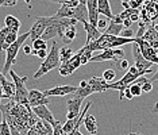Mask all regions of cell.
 Here are the masks:
<instances>
[{"mask_svg":"<svg viewBox=\"0 0 158 135\" xmlns=\"http://www.w3.org/2000/svg\"><path fill=\"white\" fill-rule=\"evenodd\" d=\"M135 42L138 43L139 49H141L143 58L147 59V61H150V62H153V63H156V65H158V57H157L156 49H153L149 42H146L145 39H142V38H135Z\"/></svg>","mask_w":158,"mask_h":135,"instance_id":"cell-12","label":"cell"},{"mask_svg":"<svg viewBox=\"0 0 158 135\" xmlns=\"http://www.w3.org/2000/svg\"><path fill=\"white\" fill-rule=\"evenodd\" d=\"M122 6H123L124 10H128V8H130V4H128V3H122Z\"/></svg>","mask_w":158,"mask_h":135,"instance_id":"cell-56","label":"cell"},{"mask_svg":"<svg viewBox=\"0 0 158 135\" xmlns=\"http://www.w3.org/2000/svg\"><path fill=\"white\" fill-rule=\"evenodd\" d=\"M141 76H142V73L139 72L135 66H130L127 69V72H126V74L119 81H115V83L110 84V89L118 91L119 92V100H123L124 99V91L127 89L132 83H135V80L139 79Z\"/></svg>","mask_w":158,"mask_h":135,"instance_id":"cell-4","label":"cell"},{"mask_svg":"<svg viewBox=\"0 0 158 135\" xmlns=\"http://www.w3.org/2000/svg\"><path fill=\"white\" fill-rule=\"evenodd\" d=\"M82 100H84V99L77 97V96H74V95L72 96L70 99H68V101H66V108H68L66 118H68V120L78 118V115H80V112H81L80 108H81Z\"/></svg>","mask_w":158,"mask_h":135,"instance_id":"cell-13","label":"cell"},{"mask_svg":"<svg viewBox=\"0 0 158 135\" xmlns=\"http://www.w3.org/2000/svg\"><path fill=\"white\" fill-rule=\"evenodd\" d=\"M88 84L91 87V89L93 93H100V92H104L107 89H110V84L107 83L103 77H91L88 80Z\"/></svg>","mask_w":158,"mask_h":135,"instance_id":"cell-17","label":"cell"},{"mask_svg":"<svg viewBox=\"0 0 158 135\" xmlns=\"http://www.w3.org/2000/svg\"><path fill=\"white\" fill-rule=\"evenodd\" d=\"M135 38H122V37H115V35L110 34H102V37L99 39H96L95 42L89 45H84L89 51H96V50H107V49H116L122 47L123 45L127 43H134Z\"/></svg>","mask_w":158,"mask_h":135,"instance_id":"cell-2","label":"cell"},{"mask_svg":"<svg viewBox=\"0 0 158 135\" xmlns=\"http://www.w3.org/2000/svg\"><path fill=\"white\" fill-rule=\"evenodd\" d=\"M77 122H78V118H76V119H70V120H66V123L62 126L64 133H65V134H70L72 131L74 130V127H76Z\"/></svg>","mask_w":158,"mask_h":135,"instance_id":"cell-31","label":"cell"},{"mask_svg":"<svg viewBox=\"0 0 158 135\" xmlns=\"http://www.w3.org/2000/svg\"><path fill=\"white\" fill-rule=\"evenodd\" d=\"M120 2H122V3H128L130 0H120Z\"/></svg>","mask_w":158,"mask_h":135,"instance_id":"cell-59","label":"cell"},{"mask_svg":"<svg viewBox=\"0 0 158 135\" xmlns=\"http://www.w3.org/2000/svg\"><path fill=\"white\" fill-rule=\"evenodd\" d=\"M50 2H53V3H58V4H61V6H62L65 0H50Z\"/></svg>","mask_w":158,"mask_h":135,"instance_id":"cell-55","label":"cell"},{"mask_svg":"<svg viewBox=\"0 0 158 135\" xmlns=\"http://www.w3.org/2000/svg\"><path fill=\"white\" fill-rule=\"evenodd\" d=\"M108 27V22H107V18L106 19H99V22H98V28H99V31L102 33V31H106V28Z\"/></svg>","mask_w":158,"mask_h":135,"instance_id":"cell-41","label":"cell"},{"mask_svg":"<svg viewBox=\"0 0 158 135\" xmlns=\"http://www.w3.org/2000/svg\"><path fill=\"white\" fill-rule=\"evenodd\" d=\"M139 14V10H134V8H128V10H123V12L119 14V16L122 19H127V18H131L132 15H136Z\"/></svg>","mask_w":158,"mask_h":135,"instance_id":"cell-37","label":"cell"},{"mask_svg":"<svg viewBox=\"0 0 158 135\" xmlns=\"http://www.w3.org/2000/svg\"><path fill=\"white\" fill-rule=\"evenodd\" d=\"M77 35V30H76V26H69L65 28V31H64V35L61 39L64 41V43L66 45H70L72 42L74 41V38H76Z\"/></svg>","mask_w":158,"mask_h":135,"instance_id":"cell-26","label":"cell"},{"mask_svg":"<svg viewBox=\"0 0 158 135\" xmlns=\"http://www.w3.org/2000/svg\"><path fill=\"white\" fill-rule=\"evenodd\" d=\"M92 55H93V53L89 51L88 49L84 46V47H82V55H81V65H85V63L91 62Z\"/></svg>","mask_w":158,"mask_h":135,"instance_id":"cell-35","label":"cell"},{"mask_svg":"<svg viewBox=\"0 0 158 135\" xmlns=\"http://www.w3.org/2000/svg\"><path fill=\"white\" fill-rule=\"evenodd\" d=\"M124 97H126V99H127V100H131V99H132V97H134V96H132V93H131V92H130V89H128V88H127V89H126V91H124Z\"/></svg>","mask_w":158,"mask_h":135,"instance_id":"cell-48","label":"cell"},{"mask_svg":"<svg viewBox=\"0 0 158 135\" xmlns=\"http://www.w3.org/2000/svg\"><path fill=\"white\" fill-rule=\"evenodd\" d=\"M61 63V59H60V47L57 45L56 41H53L52 43V47L49 49V54L48 57L44 59L42 65L39 66V69L34 73V80H38L41 79L42 76H45L46 73H49L50 70H53L54 68H58Z\"/></svg>","mask_w":158,"mask_h":135,"instance_id":"cell-3","label":"cell"},{"mask_svg":"<svg viewBox=\"0 0 158 135\" xmlns=\"http://www.w3.org/2000/svg\"><path fill=\"white\" fill-rule=\"evenodd\" d=\"M31 50H33V49H31L30 46H23V51H24V54L30 55V54H31Z\"/></svg>","mask_w":158,"mask_h":135,"instance_id":"cell-49","label":"cell"},{"mask_svg":"<svg viewBox=\"0 0 158 135\" xmlns=\"http://www.w3.org/2000/svg\"><path fill=\"white\" fill-rule=\"evenodd\" d=\"M93 92L91 89V87H89V84H88V80H82L80 85L77 87V89L76 92H74V96H77V97H81V99H85V97H88L89 95H92Z\"/></svg>","mask_w":158,"mask_h":135,"instance_id":"cell-23","label":"cell"},{"mask_svg":"<svg viewBox=\"0 0 158 135\" xmlns=\"http://www.w3.org/2000/svg\"><path fill=\"white\" fill-rule=\"evenodd\" d=\"M2 99H6V96H4V91H3L2 83H0V103H2Z\"/></svg>","mask_w":158,"mask_h":135,"instance_id":"cell-50","label":"cell"},{"mask_svg":"<svg viewBox=\"0 0 158 135\" xmlns=\"http://www.w3.org/2000/svg\"><path fill=\"white\" fill-rule=\"evenodd\" d=\"M73 54H74V53H73V49H72L69 45L62 46V47L60 49V59H61V63L69 61L72 57H73Z\"/></svg>","mask_w":158,"mask_h":135,"instance_id":"cell-27","label":"cell"},{"mask_svg":"<svg viewBox=\"0 0 158 135\" xmlns=\"http://www.w3.org/2000/svg\"><path fill=\"white\" fill-rule=\"evenodd\" d=\"M82 124L85 126V129H87V131L89 134H92V135L98 134V122H96L95 116H92L91 113H87V115H85Z\"/></svg>","mask_w":158,"mask_h":135,"instance_id":"cell-22","label":"cell"},{"mask_svg":"<svg viewBox=\"0 0 158 135\" xmlns=\"http://www.w3.org/2000/svg\"><path fill=\"white\" fill-rule=\"evenodd\" d=\"M49 99L44 95V92L38 91V89H30L28 91V104L31 108L38 107V105H48L49 104Z\"/></svg>","mask_w":158,"mask_h":135,"instance_id":"cell-14","label":"cell"},{"mask_svg":"<svg viewBox=\"0 0 158 135\" xmlns=\"http://www.w3.org/2000/svg\"><path fill=\"white\" fill-rule=\"evenodd\" d=\"M56 16L58 18H69V19H76L77 22H81L82 24L89 22V16H88V8H87V3H80L77 7L74 8H69V7L61 6L60 10L57 11Z\"/></svg>","mask_w":158,"mask_h":135,"instance_id":"cell-5","label":"cell"},{"mask_svg":"<svg viewBox=\"0 0 158 135\" xmlns=\"http://www.w3.org/2000/svg\"><path fill=\"white\" fill-rule=\"evenodd\" d=\"M0 126H2V135H11V130H10V126L6 120H2Z\"/></svg>","mask_w":158,"mask_h":135,"instance_id":"cell-40","label":"cell"},{"mask_svg":"<svg viewBox=\"0 0 158 135\" xmlns=\"http://www.w3.org/2000/svg\"><path fill=\"white\" fill-rule=\"evenodd\" d=\"M115 77H116V72H115L114 69H106L103 73V79L107 81L108 84H111L112 81L115 80Z\"/></svg>","mask_w":158,"mask_h":135,"instance_id":"cell-34","label":"cell"},{"mask_svg":"<svg viewBox=\"0 0 158 135\" xmlns=\"http://www.w3.org/2000/svg\"><path fill=\"white\" fill-rule=\"evenodd\" d=\"M33 112H34L35 115H37L41 120H45V122L50 123L52 126L56 123L54 116H53V113L50 112V109L48 108V105H38V107H34V108H33Z\"/></svg>","mask_w":158,"mask_h":135,"instance_id":"cell-18","label":"cell"},{"mask_svg":"<svg viewBox=\"0 0 158 135\" xmlns=\"http://www.w3.org/2000/svg\"><path fill=\"white\" fill-rule=\"evenodd\" d=\"M98 11H99V15L102 14L108 20H111L114 18V14L111 11L110 0H98Z\"/></svg>","mask_w":158,"mask_h":135,"instance_id":"cell-21","label":"cell"},{"mask_svg":"<svg viewBox=\"0 0 158 135\" xmlns=\"http://www.w3.org/2000/svg\"><path fill=\"white\" fill-rule=\"evenodd\" d=\"M31 109L33 108L30 105L19 104L14 99H8V103H0L3 120H6L10 127H14L23 135H26L27 131L34 127L39 120Z\"/></svg>","mask_w":158,"mask_h":135,"instance_id":"cell-1","label":"cell"},{"mask_svg":"<svg viewBox=\"0 0 158 135\" xmlns=\"http://www.w3.org/2000/svg\"><path fill=\"white\" fill-rule=\"evenodd\" d=\"M132 57H134V61H135L134 66L142 73V76H143V74H146V73H152L153 72L152 66L154 65V63L143 58V55L141 53V49H139V46H138L136 42L132 43Z\"/></svg>","mask_w":158,"mask_h":135,"instance_id":"cell-9","label":"cell"},{"mask_svg":"<svg viewBox=\"0 0 158 135\" xmlns=\"http://www.w3.org/2000/svg\"><path fill=\"white\" fill-rule=\"evenodd\" d=\"M131 24H132V20L130 18H127V19H123V26L124 28H131Z\"/></svg>","mask_w":158,"mask_h":135,"instance_id":"cell-46","label":"cell"},{"mask_svg":"<svg viewBox=\"0 0 158 135\" xmlns=\"http://www.w3.org/2000/svg\"><path fill=\"white\" fill-rule=\"evenodd\" d=\"M149 43H150V46H152L153 49H156V50L158 49V41H153V42H149Z\"/></svg>","mask_w":158,"mask_h":135,"instance_id":"cell-52","label":"cell"},{"mask_svg":"<svg viewBox=\"0 0 158 135\" xmlns=\"http://www.w3.org/2000/svg\"><path fill=\"white\" fill-rule=\"evenodd\" d=\"M149 81H150V83H154V81H158V70H157V72H156V74H154V76H153L152 79L149 80Z\"/></svg>","mask_w":158,"mask_h":135,"instance_id":"cell-53","label":"cell"},{"mask_svg":"<svg viewBox=\"0 0 158 135\" xmlns=\"http://www.w3.org/2000/svg\"><path fill=\"white\" fill-rule=\"evenodd\" d=\"M152 89H153V83H150V81H146V83L142 85V92L143 93H150Z\"/></svg>","mask_w":158,"mask_h":135,"instance_id":"cell-43","label":"cell"},{"mask_svg":"<svg viewBox=\"0 0 158 135\" xmlns=\"http://www.w3.org/2000/svg\"><path fill=\"white\" fill-rule=\"evenodd\" d=\"M122 59H124V50L116 47V49H107V50H103L100 54L92 55L91 62H102V61L119 62Z\"/></svg>","mask_w":158,"mask_h":135,"instance_id":"cell-8","label":"cell"},{"mask_svg":"<svg viewBox=\"0 0 158 135\" xmlns=\"http://www.w3.org/2000/svg\"><path fill=\"white\" fill-rule=\"evenodd\" d=\"M42 49H48V42L42 38H38V39L33 41V50H42Z\"/></svg>","mask_w":158,"mask_h":135,"instance_id":"cell-32","label":"cell"},{"mask_svg":"<svg viewBox=\"0 0 158 135\" xmlns=\"http://www.w3.org/2000/svg\"><path fill=\"white\" fill-rule=\"evenodd\" d=\"M139 0H130L128 2V4H130V8H134V10H138V7H139Z\"/></svg>","mask_w":158,"mask_h":135,"instance_id":"cell-45","label":"cell"},{"mask_svg":"<svg viewBox=\"0 0 158 135\" xmlns=\"http://www.w3.org/2000/svg\"><path fill=\"white\" fill-rule=\"evenodd\" d=\"M0 135H2V126H0Z\"/></svg>","mask_w":158,"mask_h":135,"instance_id":"cell-60","label":"cell"},{"mask_svg":"<svg viewBox=\"0 0 158 135\" xmlns=\"http://www.w3.org/2000/svg\"><path fill=\"white\" fill-rule=\"evenodd\" d=\"M10 130H11V135H23V134H20L18 130L14 129V127H10Z\"/></svg>","mask_w":158,"mask_h":135,"instance_id":"cell-51","label":"cell"},{"mask_svg":"<svg viewBox=\"0 0 158 135\" xmlns=\"http://www.w3.org/2000/svg\"><path fill=\"white\" fill-rule=\"evenodd\" d=\"M146 81H149V80H147V79H146V77H143V76H141V77H139V79H136V80H135V84H138V85H141V87H142V85H143V84H145V83H146Z\"/></svg>","mask_w":158,"mask_h":135,"instance_id":"cell-47","label":"cell"},{"mask_svg":"<svg viewBox=\"0 0 158 135\" xmlns=\"http://www.w3.org/2000/svg\"><path fill=\"white\" fill-rule=\"evenodd\" d=\"M18 0H0V7H14Z\"/></svg>","mask_w":158,"mask_h":135,"instance_id":"cell-42","label":"cell"},{"mask_svg":"<svg viewBox=\"0 0 158 135\" xmlns=\"http://www.w3.org/2000/svg\"><path fill=\"white\" fill-rule=\"evenodd\" d=\"M10 30H11L10 27L0 28V50H4V42H6V38H7V35H8Z\"/></svg>","mask_w":158,"mask_h":135,"instance_id":"cell-33","label":"cell"},{"mask_svg":"<svg viewBox=\"0 0 158 135\" xmlns=\"http://www.w3.org/2000/svg\"><path fill=\"white\" fill-rule=\"evenodd\" d=\"M128 89H130V92L132 93L134 97H136V96H141L143 93V92H142V87H141V85H138V84H135V83H132L130 87H128Z\"/></svg>","mask_w":158,"mask_h":135,"instance_id":"cell-36","label":"cell"},{"mask_svg":"<svg viewBox=\"0 0 158 135\" xmlns=\"http://www.w3.org/2000/svg\"><path fill=\"white\" fill-rule=\"evenodd\" d=\"M119 68L123 70H127L130 68V63H128L127 59H122V61H119Z\"/></svg>","mask_w":158,"mask_h":135,"instance_id":"cell-44","label":"cell"},{"mask_svg":"<svg viewBox=\"0 0 158 135\" xmlns=\"http://www.w3.org/2000/svg\"><path fill=\"white\" fill-rule=\"evenodd\" d=\"M142 39H145L146 42H153V41H158V33L154 28V26H150L146 28L145 34H143Z\"/></svg>","mask_w":158,"mask_h":135,"instance_id":"cell-29","label":"cell"},{"mask_svg":"<svg viewBox=\"0 0 158 135\" xmlns=\"http://www.w3.org/2000/svg\"><path fill=\"white\" fill-rule=\"evenodd\" d=\"M154 28L157 30V33H158V23H156V26H154Z\"/></svg>","mask_w":158,"mask_h":135,"instance_id":"cell-58","label":"cell"},{"mask_svg":"<svg viewBox=\"0 0 158 135\" xmlns=\"http://www.w3.org/2000/svg\"><path fill=\"white\" fill-rule=\"evenodd\" d=\"M2 87H3V91H4L6 99H14L15 97V84H14L12 80L10 81L4 77V79L2 80Z\"/></svg>","mask_w":158,"mask_h":135,"instance_id":"cell-24","label":"cell"},{"mask_svg":"<svg viewBox=\"0 0 158 135\" xmlns=\"http://www.w3.org/2000/svg\"><path fill=\"white\" fill-rule=\"evenodd\" d=\"M77 87H73V85H58V87H54L52 89L44 91V95L46 97H49V96H66L69 93L73 95Z\"/></svg>","mask_w":158,"mask_h":135,"instance_id":"cell-16","label":"cell"},{"mask_svg":"<svg viewBox=\"0 0 158 135\" xmlns=\"http://www.w3.org/2000/svg\"><path fill=\"white\" fill-rule=\"evenodd\" d=\"M119 37H122V38H132L134 37V30H132V28H123Z\"/></svg>","mask_w":158,"mask_h":135,"instance_id":"cell-39","label":"cell"},{"mask_svg":"<svg viewBox=\"0 0 158 135\" xmlns=\"http://www.w3.org/2000/svg\"><path fill=\"white\" fill-rule=\"evenodd\" d=\"M49 23H50V16H38L30 30V39L35 41L38 38H41L42 34L45 33L46 27L49 26Z\"/></svg>","mask_w":158,"mask_h":135,"instance_id":"cell-11","label":"cell"},{"mask_svg":"<svg viewBox=\"0 0 158 135\" xmlns=\"http://www.w3.org/2000/svg\"><path fill=\"white\" fill-rule=\"evenodd\" d=\"M157 57H158V49H157Z\"/></svg>","mask_w":158,"mask_h":135,"instance_id":"cell-61","label":"cell"},{"mask_svg":"<svg viewBox=\"0 0 158 135\" xmlns=\"http://www.w3.org/2000/svg\"><path fill=\"white\" fill-rule=\"evenodd\" d=\"M68 135H82V134L80 133V130H73L70 134H68Z\"/></svg>","mask_w":158,"mask_h":135,"instance_id":"cell-54","label":"cell"},{"mask_svg":"<svg viewBox=\"0 0 158 135\" xmlns=\"http://www.w3.org/2000/svg\"><path fill=\"white\" fill-rule=\"evenodd\" d=\"M26 135H53V127L50 123L39 119L37 124L27 131Z\"/></svg>","mask_w":158,"mask_h":135,"instance_id":"cell-15","label":"cell"},{"mask_svg":"<svg viewBox=\"0 0 158 135\" xmlns=\"http://www.w3.org/2000/svg\"><path fill=\"white\" fill-rule=\"evenodd\" d=\"M87 8H88L89 23H91L93 27H98V22H99L98 0H87Z\"/></svg>","mask_w":158,"mask_h":135,"instance_id":"cell-19","label":"cell"},{"mask_svg":"<svg viewBox=\"0 0 158 135\" xmlns=\"http://www.w3.org/2000/svg\"><path fill=\"white\" fill-rule=\"evenodd\" d=\"M10 76L15 84V97L14 100L19 104H23V105H30L28 104V89L26 88V81H27V77L23 76H18L15 73V70H10Z\"/></svg>","mask_w":158,"mask_h":135,"instance_id":"cell-7","label":"cell"},{"mask_svg":"<svg viewBox=\"0 0 158 135\" xmlns=\"http://www.w3.org/2000/svg\"><path fill=\"white\" fill-rule=\"evenodd\" d=\"M18 37H19V35H18V31L16 30H10V33H8V35H7V38H6V42H4V50H7V49L10 47V46H11L14 42H15L16 39H18Z\"/></svg>","mask_w":158,"mask_h":135,"instance_id":"cell-30","label":"cell"},{"mask_svg":"<svg viewBox=\"0 0 158 135\" xmlns=\"http://www.w3.org/2000/svg\"><path fill=\"white\" fill-rule=\"evenodd\" d=\"M128 135H143V134H139V133H128Z\"/></svg>","mask_w":158,"mask_h":135,"instance_id":"cell-57","label":"cell"},{"mask_svg":"<svg viewBox=\"0 0 158 135\" xmlns=\"http://www.w3.org/2000/svg\"><path fill=\"white\" fill-rule=\"evenodd\" d=\"M84 30H85V33H87V42H85V45L92 43V42H95L96 39H99V38L102 37V33L99 31V28L93 27L89 22L84 24Z\"/></svg>","mask_w":158,"mask_h":135,"instance_id":"cell-20","label":"cell"},{"mask_svg":"<svg viewBox=\"0 0 158 135\" xmlns=\"http://www.w3.org/2000/svg\"><path fill=\"white\" fill-rule=\"evenodd\" d=\"M123 28H124L123 24L116 23V22H114V20L111 19L110 23H108V27H107L106 31H104V34H110V35H115V37H119Z\"/></svg>","mask_w":158,"mask_h":135,"instance_id":"cell-25","label":"cell"},{"mask_svg":"<svg viewBox=\"0 0 158 135\" xmlns=\"http://www.w3.org/2000/svg\"><path fill=\"white\" fill-rule=\"evenodd\" d=\"M4 23H6V27H10L12 30H16L19 31V27H20V20L15 18L14 15H7L4 18Z\"/></svg>","mask_w":158,"mask_h":135,"instance_id":"cell-28","label":"cell"},{"mask_svg":"<svg viewBox=\"0 0 158 135\" xmlns=\"http://www.w3.org/2000/svg\"><path fill=\"white\" fill-rule=\"evenodd\" d=\"M48 54H49V51L45 50V49H42V50H31V55H35L41 59H45L48 57Z\"/></svg>","mask_w":158,"mask_h":135,"instance_id":"cell-38","label":"cell"},{"mask_svg":"<svg viewBox=\"0 0 158 135\" xmlns=\"http://www.w3.org/2000/svg\"><path fill=\"white\" fill-rule=\"evenodd\" d=\"M81 55H82V47H81L77 53H74L73 57H72L69 61L64 62L62 65L60 66V70H58V72H60L61 76L66 77V76H69V74L73 73L74 70H77L78 68L81 66Z\"/></svg>","mask_w":158,"mask_h":135,"instance_id":"cell-10","label":"cell"},{"mask_svg":"<svg viewBox=\"0 0 158 135\" xmlns=\"http://www.w3.org/2000/svg\"><path fill=\"white\" fill-rule=\"evenodd\" d=\"M27 38H30V31H28V33H24L22 35H19V37H18V39L6 50V63H4V68H3V70H2V73L4 74V76H6L7 73H10V70H11V66L16 62V55H18V53H19L20 47L23 46V43L26 42Z\"/></svg>","mask_w":158,"mask_h":135,"instance_id":"cell-6","label":"cell"}]
</instances>
